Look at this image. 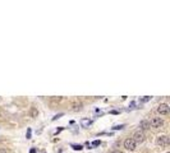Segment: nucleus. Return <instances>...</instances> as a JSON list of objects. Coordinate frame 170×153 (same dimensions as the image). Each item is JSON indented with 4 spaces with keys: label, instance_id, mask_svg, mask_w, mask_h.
<instances>
[{
    "label": "nucleus",
    "instance_id": "obj_1",
    "mask_svg": "<svg viewBox=\"0 0 170 153\" xmlns=\"http://www.w3.org/2000/svg\"><path fill=\"white\" fill-rule=\"evenodd\" d=\"M132 139L136 143H142V142L146 140V135H145L143 132H141V130H137V132H134V134H133Z\"/></svg>",
    "mask_w": 170,
    "mask_h": 153
},
{
    "label": "nucleus",
    "instance_id": "obj_2",
    "mask_svg": "<svg viewBox=\"0 0 170 153\" xmlns=\"http://www.w3.org/2000/svg\"><path fill=\"white\" fill-rule=\"evenodd\" d=\"M124 148L127 149V151H134L137 148V143L132 139V138H128V139H125L124 140Z\"/></svg>",
    "mask_w": 170,
    "mask_h": 153
},
{
    "label": "nucleus",
    "instance_id": "obj_3",
    "mask_svg": "<svg viewBox=\"0 0 170 153\" xmlns=\"http://www.w3.org/2000/svg\"><path fill=\"white\" fill-rule=\"evenodd\" d=\"M162 125H164V120H162V117H153V119H151V121H150V126H151V128H155V129L161 128Z\"/></svg>",
    "mask_w": 170,
    "mask_h": 153
},
{
    "label": "nucleus",
    "instance_id": "obj_4",
    "mask_svg": "<svg viewBox=\"0 0 170 153\" xmlns=\"http://www.w3.org/2000/svg\"><path fill=\"white\" fill-rule=\"evenodd\" d=\"M82 107H83V105H82V102H81L78 98L73 99V101L70 102V109L73 111H81V110H82Z\"/></svg>",
    "mask_w": 170,
    "mask_h": 153
},
{
    "label": "nucleus",
    "instance_id": "obj_5",
    "mask_svg": "<svg viewBox=\"0 0 170 153\" xmlns=\"http://www.w3.org/2000/svg\"><path fill=\"white\" fill-rule=\"evenodd\" d=\"M156 144L160 145V147H166L169 144V138L166 135H160L156 138Z\"/></svg>",
    "mask_w": 170,
    "mask_h": 153
},
{
    "label": "nucleus",
    "instance_id": "obj_6",
    "mask_svg": "<svg viewBox=\"0 0 170 153\" xmlns=\"http://www.w3.org/2000/svg\"><path fill=\"white\" fill-rule=\"evenodd\" d=\"M157 112L160 115H168L169 114V105L168 103H160L157 107Z\"/></svg>",
    "mask_w": 170,
    "mask_h": 153
},
{
    "label": "nucleus",
    "instance_id": "obj_7",
    "mask_svg": "<svg viewBox=\"0 0 170 153\" xmlns=\"http://www.w3.org/2000/svg\"><path fill=\"white\" fill-rule=\"evenodd\" d=\"M149 129H150V121H147V120L139 121V130L141 132H145V130H149Z\"/></svg>",
    "mask_w": 170,
    "mask_h": 153
},
{
    "label": "nucleus",
    "instance_id": "obj_8",
    "mask_svg": "<svg viewBox=\"0 0 170 153\" xmlns=\"http://www.w3.org/2000/svg\"><path fill=\"white\" fill-rule=\"evenodd\" d=\"M92 124V120H90L88 117H83V119H81V126L82 128H88Z\"/></svg>",
    "mask_w": 170,
    "mask_h": 153
},
{
    "label": "nucleus",
    "instance_id": "obj_9",
    "mask_svg": "<svg viewBox=\"0 0 170 153\" xmlns=\"http://www.w3.org/2000/svg\"><path fill=\"white\" fill-rule=\"evenodd\" d=\"M29 114H31V117H37L39 110L36 109V107H31V110H29Z\"/></svg>",
    "mask_w": 170,
    "mask_h": 153
},
{
    "label": "nucleus",
    "instance_id": "obj_10",
    "mask_svg": "<svg viewBox=\"0 0 170 153\" xmlns=\"http://www.w3.org/2000/svg\"><path fill=\"white\" fill-rule=\"evenodd\" d=\"M72 148L74 151H82L83 149V145L82 144H72Z\"/></svg>",
    "mask_w": 170,
    "mask_h": 153
},
{
    "label": "nucleus",
    "instance_id": "obj_11",
    "mask_svg": "<svg viewBox=\"0 0 170 153\" xmlns=\"http://www.w3.org/2000/svg\"><path fill=\"white\" fill-rule=\"evenodd\" d=\"M31 134H32V130H31V128H28L27 129V134H26L27 139H31Z\"/></svg>",
    "mask_w": 170,
    "mask_h": 153
},
{
    "label": "nucleus",
    "instance_id": "obj_12",
    "mask_svg": "<svg viewBox=\"0 0 170 153\" xmlns=\"http://www.w3.org/2000/svg\"><path fill=\"white\" fill-rule=\"evenodd\" d=\"M123 128H124V125L122 124V125H115V126H113L111 129H113V130H122Z\"/></svg>",
    "mask_w": 170,
    "mask_h": 153
},
{
    "label": "nucleus",
    "instance_id": "obj_13",
    "mask_svg": "<svg viewBox=\"0 0 170 153\" xmlns=\"http://www.w3.org/2000/svg\"><path fill=\"white\" fill-rule=\"evenodd\" d=\"M150 99H151L150 96H143V98L141 99V101H142V102H147V101H150Z\"/></svg>",
    "mask_w": 170,
    "mask_h": 153
},
{
    "label": "nucleus",
    "instance_id": "obj_14",
    "mask_svg": "<svg viewBox=\"0 0 170 153\" xmlns=\"http://www.w3.org/2000/svg\"><path fill=\"white\" fill-rule=\"evenodd\" d=\"M100 144H101L100 140H93L92 142V147H97V145H100Z\"/></svg>",
    "mask_w": 170,
    "mask_h": 153
},
{
    "label": "nucleus",
    "instance_id": "obj_15",
    "mask_svg": "<svg viewBox=\"0 0 170 153\" xmlns=\"http://www.w3.org/2000/svg\"><path fill=\"white\" fill-rule=\"evenodd\" d=\"M0 153H9V151H6L4 148H0Z\"/></svg>",
    "mask_w": 170,
    "mask_h": 153
},
{
    "label": "nucleus",
    "instance_id": "obj_16",
    "mask_svg": "<svg viewBox=\"0 0 170 153\" xmlns=\"http://www.w3.org/2000/svg\"><path fill=\"white\" fill-rule=\"evenodd\" d=\"M60 116H63V114H59V115H56V116H54V120H56V119H59Z\"/></svg>",
    "mask_w": 170,
    "mask_h": 153
},
{
    "label": "nucleus",
    "instance_id": "obj_17",
    "mask_svg": "<svg viewBox=\"0 0 170 153\" xmlns=\"http://www.w3.org/2000/svg\"><path fill=\"white\" fill-rule=\"evenodd\" d=\"M111 153H123L122 151H119V149H115V151H113Z\"/></svg>",
    "mask_w": 170,
    "mask_h": 153
},
{
    "label": "nucleus",
    "instance_id": "obj_18",
    "mask_svg": "<svg viewBox=\"0 0 170 153\" xmlns=\"http://www.w3.org/2000/svg\"><path fill=\"white\" fill-rule=\"evenodd\" d=\"M29 153H36V149H35V148H32L31 151H29Z\"/></svg>",
    "mask_w": 170,
    "mask_h": 153
},
{
    "label": "nucleus",
    "instance_id": "obj_19",
    "mask_svg": "<svg viewBox=\"0 0 170 153\" xmlns=\"http://www.w3.org/2000/svg\"><path fill=\"white\" fill-rule=\"evenodd\" d=\"M166 153H170V152H166Z\"/></svg>",
    "mask_w": 170,
    "mask_h": 153
}]
</instances>
